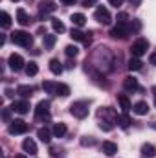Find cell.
I'll return each mask as SVG.
<instances>
[{"label":"cell","mask_w":156,"mask_h":158,"mask_svg":"<svg viewBox=\"0 0 156 158\" xmlns=\"http://www.w3.org/2000/svg\"><path fill=\"white\" fill-rule=\"evenodd\" d=\"M66 123H55L53 127H51V132H53V136L55 138H63L64 134H66Z\"/></svg>","instance_id":"ffe728a7"},{"label":"cell","mask_w":156,"mask_h":158,"mask_svg":"<svg viewBox=\"0 0 156 158\" xmlns=\"http://www.w3.org/2000/svg\"><path fill=\"white\" fill-rule=\"evenodd\" d=\"M66 68H68V70H72V68H76V61H72V59H70V61L66 63Z\"/></svg>","instance_id":"60d3db41"},{"label":"cell","mask_w":156,"mask_h":158,"mask_svg":"<svg viewBox=\"0 0 156 158\" xmlns=\"http://www.w3.org/2000/svg\"><path fill=\"white\" fill-rule=\"evenodd\" d=\"M99 129L105 131V132H110L114 129V123L112 121H107V119H99Z\"/></svg>","instance_id":"836d02e7"},{"label":"cell","mask_w":156,"mask_h":158,"mask_svg":"<svg viewBox=\"0 0 156 158\" xmlns=\"http://www.w3.org/2000/svg\"><path fill=\"white\" fill-rule=\"evenodd\" d=\"M151 92L154 94V98H156V85H154V86H153V88H151Z\"/></svg>","instance_id":"f6af8a7d"},{"label":"cell","mask_w":156,"mask_h":158,"mask_svg":"<svg viewBox=\"0 0 156 158\" xmlns=\"http://www.w3.org/2000/svg\"><path fill=\"white\" fill-rule=\"evenodd\" d=\"M42 88H44L48 94H55V90H57V83H55V81H44V83H42Z\"/></svg>","instance_id":"d6a6232c"},{"label":"cell","mask_w":156,"mask_h":158,"mask_svg":"<svg viewBox=\"0 0 156 158\" xmlns=\"http://www.w3.org/2000/svg\"><path fill=\"white\" fill-rule=\"evenodd\" d=\"M63 4H66V6H74V4H77V0H61Z\"/></svg>","instance_id":"7bdbcfd3"},{"label":"cell","mask_w":156,"mask_h":158,"mask_svg":"<svg viewBox=\"0 0 156 158\" xmlns=\"http://www.w3.org/2000/svg\"><path fill=\"white\" fill-rule=\"evenodd\" d=\"M142 155L145 158H153L156 155L154 145H153V143H143V145H142Z\"/></svg>","instance_id":"d4e9b609"},{"label":"cell","mask_w":156,"mask_h":158,"mask_svg":"<svg viewBox=\"0 0 156 158\" xmlns=\"http://www.w3.org/2000/svg\"><path fill=\"white\" fill-rule=\"evenodd\" d=\"M70 112L72 116H76L77 119H83L88 116V101H76L70 105Z\"/></svg>","instance_id":"277c9868"},{"label":"cell","mask_w":156,"mask_h":158,"mask_svg":"<svg viewBox=\"0 0 156 158\" xmlns=\"http://www.w3.org/2000/svg\"><path fill=\"white\" fill-rule=\"evenodd\" d=\"M30 131V125L24 121V119H13L9 121V127H7V132L17 136V134H26Z\"/></svg>","instance_id":"3957f363"},{"label":"cell","mask_w":156,"mask_h":158,"mask_svg":"<svg viewBox=\"0 0 156 158\" xmlns=\"http://www.w3.org/2000/svg\"><path fill=\"white\" fill-rule=\"evenodd\" d=\"M50 156L57 158L59 156V149H57V147H51V149H50Z\"/></svg>","instance_id":"f35d334b"},{"label":"cell","mask_w":156,"mask_h":158,"mask_svg":"<svg viewBox=\"0 0 156 158\" xmlns=\"http://www.w3.org/2000/svg\"><path fill=\"white\" fill-rule=\"evenodd\" d=\"M57 9V4L53 0H40L39 2V11H40V17H44L46 13H53Z\"/></svg>","instance_id":"8fae6325"},{"label":"cell","mask_w":156,"mask_h":158,"mask_svg":"<svg viewBox=\"0 0 156 158\" xmlns=\"http://www.w3.org/2000/svg\"><path fill=\"white\" fill-rule=\"evenodd\" d=\"M123 86H125V90H127V92H136V90H140L138 79H134L132 76H129V77L123 79Z\"/></svg>","instance_id":"7c38bea8"},{"label":"cell","mask_w":156,"mask_h":158,"mask_svg":"<svg viewBox=\"0 0 156 158\" xmlns=\"http://www.w3.org/2000/svg\"><path fill=\"white\" fill-rule=\"evenodd\" d=\"M132 112L138 114V116H145V114L149 112V103H147V101H138V103H134V105H132Z\"/></svg>","instance_id":"5bb4252c"},{"label":"cell","mask_w":156,"mask_h":158,"mask_svg":"<svg viewBox=\"0 0 156 158\" xmlns=\"http://www.w3.org/2000/svg\"><path fill=\"white\" fill-rule=\"evenodd\" d=\"M11 2H18V0H11Z\"/></svg>","instance_id":"c3c4849f"},{"label":"cell","mask_w":156,"mask_h":158,"mask_svg":"<svg viewBox=\"0 0 156 158\" xmlns=\"http://www.w3.org/2000/svg\"><path fill=\"white\" fill-rule=\"evenodd\" d=\"M97 118H99V119H107V121H112V123H117L116 110H114V109H110V107L101 109V110L97 112Z\"/></svg>","instance_id":"ba28073f"},{"label":"cell","mask_w":156,"mask_h":158,"mask_svg":"<svg viewBox=\"0 0 156 158\" xmlns=\"http://www.w3.org/2000/svg\"><path fill=\"white\" fill-rule=\"evenodd\" d=\"M94 2H97V0H94Z\"/></svg>","instance_id":"f907efd6"},{"label":"cell","mask_w":156,"mask_h":158,"mask_svg":"<svg viewBox=\"0 0 156 158\" xmlns=\"http://www.w3.org/2000/svg\"><path fill=\"white\" fill-rule=\"evenodd\" d=\"M109 4H110V6H114V7L117 9V7L123 4V0H109Z\"/></svg>","instance_id":"74e56055"},{"label":"cell","mask_w":156,"mask_h":158,"mask_svg":"<svg viewBox=\"0 0 156 158\" xmlns=\"http://www.w3.org/2000/svg\"><path fill=\"white\" fill-rule=\"evenodd\" d=\"M51 134H53V132H50L46 127L37 131V138H39L42 143H50V142H51Z\"/></svg>","instance_id":"7402d4cb"},{"label":"cell","mask_w":156,"mask_h":158,"mask_svg":"<svg viewBox=\"0 0 156 158\" xmlns=\"http://www.w3.org/2000/svg\"><path fill=\"white\" fill-rule=\"evenodd\" d=\"M129 35V26L127 24H117L110 30V37L112 39H125Z\"/></svg>","instance_id":"30bf717a"},{"label":"cell","mask_w":156,"mask_h":158,"mask_svg":"<svg viewBox=\"0 0 156 158\" xmlns=\"http://www.w3.org/2000/svg\"><path fill=\"white\" fill-rule=\"evenodd\" d=\"M0 19H2V20H0L2 28L7 30V28L11 26V17H9V13H7V11H2V13H0Z\"/></svg>","instance_id":"f546056e"},{"label":"cell","mask_w":156,"mask_h":158,"mask_svg":"<svg viewBox=\"0 0 156 158\" xmlns=\"http://www.w3.org/2000/svg\"><path fill=\"white\" fill-rule=\"evenodd\" d=\"M127 20H129V15L127 13H117V24H127Z\"/></svg>","instance_id":"8d00e7d4"},{"label":"cell","mask_w":156,"mask_h":158,"mask_svg":"<svg viewBox=\"0 0 156 158\" xmlns=\"http://www.w3.org/2000/svg\"><path fill=\"white\" fill-rule=\"evenodd\" d=\"M153 129H154V131H156V121H154V123H153Z\"/></svg>","instance_id":"7dc6e473"},{"label":"cell","mask_w":156,"mask_h":158,"mask_svg":"<svg viewBox=\"0 0 156 158\" xmlns=\"http://www.w3.org/2000/svg\"><path fill=\"white\" fill-rule=\"evenodd\" d=\"M11 40L17 44V46H22V48H30L33 46V37L28 33V31H22V30H17L11 33Z\"/></svg>","instance_id":"6da1fadb"},{"label":"cell","mask_w":156,"mask_h":158,"mask_svg":"<svg viewBox=\"0 0 156 158\" xmlns=\"http://www.w3.org/2000/svg\"><path fill=\"white\" fill-rule=\"evenodd\" d=\"M127 66H129V70H130V72H138V70H142V68H143V63H142L138 57H130Z\"/></svg>","instance_id":"603a6c76"},{"label":"cell","mask_w":156,"mask_h":158,"mask_svg":"<svg viewBox=\"0 0 156 158\" xmlns=\"http://www.w3.org/2000/svg\"><path fill=\"white\" fill-rule=\"evenodd\" d=\"M33 92H35V88H33V86H30V85H18V86H17V94H18V96H22L24 99L31 98V96H33Z\"/></svg>","instance_id":"9a60e30c"},{"label":"cell","mask_w":156,"mask_h":158,"mask_svg":"<svg viewBox=\"0 0 156 158\" xmlns=\"http://www.w3.org/2000/svg\"><path fill=\"white\" fill-rule=\"evenodd\" d=\"M26 74L31 77V76H37V72H39V66H37V63H33V61H30L28 64H26Z\"/></svg>","instance_id":"4dcf8cb0"},{"label":"cell","mask_w":156,"mask_h":158,"mask_svg":"<svg viewBox=\"0 0 156 158\" xmlns=\"http://www.w3.org/2000/svg\"><path fill=\"white\" fill-rule=\"evenodd\" d=\"M7 64H9V68L13 70V72H20L22 68H26V61H24V57L22 55H18V53H11L9 55V59H7Z\"/></svg>","instance_id":"8992f818"},{"label":"cell","mask_w":156,"mask_h":158,"mask_svg":"<svg viewBox=\"0 0 156 158\" xmlns=\"http://www.w3.org/2000/svg\"><path fill=\"white\" fill-rule=\"evenodd\" d=\"M51 28H53V31L55 33H63L66 28H64V24L59 20V19H51Z\"/></svg>","instance_id":"1f68e13d"},{"label":"cell","mask_w":156,"mask_h":158,"mask_svg":"<svg viewBox=\"0 0 156 158\" xmlns=\"http://www.w3.org/2000/svg\"><path fill=\"white\" fill-rule=\"evenodd\" d=\"M11 109H13V112L28 114V112H30V109H31V105H30V101H28V99H20V101H13Z\"/></svg>","instance_id":"9c48e42d"},{"label":"cell","mask_w":156,"mask_h":158,"mask_svg":"<svg viewBox=\"0 0 156 158\" xmlns=\"http://www.w3.org/2000/svg\"><path fill=\"white\" fill-rule=\"evenodd\" d=\"M64 53H66V57H70V59H76L79 53V48L77 46H74V44H68L66 48H64Z\"/></svg>","instance_id":"f1b7e54d"},{"label":"cell","mask_w":156,"mask_h":158,"mask_svg":"<svg viewBox=\"0 0 156 158\" xmlns=\"http://www.w3.org/2000/svg\"><path fill=\"white\" fill-rule=\"evenodd\" d=\"M63 70H64V66H63V63H61L59 59H51V61H50V72H51V74L59 76V74H63Z\"/></svg>","instance_id":"d6986e66"},{"label":"cell","mask_w":156,"mask_h":158,"mask_svg":"<svg viewBox=\"0 0 156 158\" xmlns=\"http://www.w3.org/2000/svg\"><path fill=\"white\" fill-rule=\"evenodd\" d=\"M149 63H151L153 66H156V52H153V53H151V57H149Z\"/></svg>","instance_id":"ab89813d"},{"label":"cell","mask_w":156,"mask_h":158,"mask_svg":"<svg viewBox=\"0 0 156 158\" xmlns=\"http://www.w3.org/2000/svg\"><path fill=\"white\" fill-rule=\"evenodd\" d=\"M70 37L74 40H81V42H83V40L86 39V33H83L79 28H72V30H70Z\"/></svg>","instance_id":"83f0119b"},{"label":"cell","mask_w":156,"mask_h":158,"mask_svg":"<svg viewBox=\"0 0 156 158\" xmlns=\"http://www.w3.org/2000/svg\"><path fill=\"white\" fill-rule=\"evenodd\" d=\"M15 158H26V155H17Z\"/></svg>","instance_id":"bcb514c9"},{"label":"cell","mask_w":156,"mask_h":158,"mask_svg":"<svg viewBox=\"0 0 156 158\" xmlns=\"http://www.w3.org/2000/svg\"><path fill=\"white\" fill-rule=\"evenodd\" d=\"M94 143H96V140H94L92 136H84V138L81 140V145H84V147H86V145H88V147H92Z\"/></svg>","instance_id":"d590c367"},{"label":"cell","mask_w":156,"mask_h":158,"mask_svg":"<svg viewBox=\"0 0 156 158\" xmlns=\"http://www.w3.org/2000/svg\"><path fill=\"white\" fill-rule=\"evenodd\" d=\"M81 4H83L84 7H90V6L94 4V0H81Z\"/></svg>","instance_id":"b9f144b4"},{"label":"cell","mask_w":156,"mask_h":158,"mask_svg":"<svg viewBox=\"0 0 156 158\" xmlns=\"http://www.w3.org/2000/svg\"><path fill=\"white\" fill-rule=\"evenodd\" d=\"M17 22H18L20 26H30V24H31V17H30L24 9H18V11H17Z\"/></svg>","instance_id":"e0dca14e"},{"label":"cell","mask_w":156,"mask_h":158,"mask_svg":"<svg viewBox=\"0 0 156 158\" xmlns=\"http://www.w3.org/2000/svg\"><path fill=\"white\" fill-rule=\"evenodd\" d=\"M42 42H44V48L46 50H51L55 46V42H57V35H44Z\"/></svg>","instance_id":"4316f807"},{"label":"cell","mask_w":156,"mask_h":158,"mask_svg":"<svg viewBox=\"0 0 156 158\" xmlns=\"http://www.w3.org/2000/svg\"><path fill=\"white\" fill-rule=\"evenodd\" d=\"M154 105H156V98H154Z\"/></svg>","instance_id":"681fc988"},{"label":"cell","mask_w":156,"mask_h":158,"mask_svg":"<svg viewBox=\"0 0 156 158\" xmlns=\"http://www.w3.org/2000/svg\"><path fill=\"white\" fill-rule=\"evenodd\" d=\"M70 20H72L74 28H83V26H84V22H86V17H84L83 13H74V15L70 17Z\"/></svg>","instance_id":"44dd1931"},{"label":"cell","mask_w":156,"mask_h":158,"mask_svg":"<svg viewBox=\"0 0 156 158\" xmlns=\"http://www.w3.org/2000/svg\"><path fill=\"white\" fill-rule=\"evenodd\" d=\"M117 103H119V107L123 109V112H129V110L132 109V103H130V99H129L127 94H117Z\"/></svg>","instance_id":"2e32d148"},{"label":"cell","mask_w":156,"mask_h":158,"mask_svg":"<svg viewBox=\"0 0 156 158\" xmlns=\"http://www.w3.org/2000/svg\"><path fill=\"white\" fill-rule=\"evenodd\" d=\"M129 2H130V4H132V6H134V7H138V6H140V4H142V0H129Z\"/></svg>","instance_id":"ee69618b"},{"label":"cell","mask_w":156,"mask_h":158,"mask_svg":"<svg viewBox=\"0 0 156 158\" xmlns=\"http://www.w3.org/2000/svg\"><path fill=\"white\" fill-rule=\"evenodd\" d=\"M44 116H50V101H46V99L39 101L35 107V118L42 119Z\"/></svg>","instance_id":"52a82bcc"},{"label":"cell","mask_w":156,"mask_h":158,"mask_svg":"<svg viewBox=\"0 0 156 158\" xmlns=\"http://www.w3.org/2000/svg\"><path fill=\"white\" fill-rule=\"evenodd\" d=\"M55 96H61V98H66V96H70V86H68V85H64V83H57Z\"/></svg>","instance_id":"484cf974"},{"label":"cell","mask_w":156,"mask_h":158,"mask_svg":"<svg viewBox=\"0 0 156 158\" xmlns=\"http://www.w3.org/2000/svg\"><path fill=\"white\" fill-rule=\"evenodd\" d=\"M94 19H96V20H97L99 24H103V26H109V24L112 22L110 11H109L107 7H103V6L96 7V11H94Z\"/></svg>","instance_id":"5b68a950"},{"label":"cell","mask_w":156,"mask_h":158,"mask_svg":"<svg viewBox=\"0 0 156 158\" xmlns=\"http://www.w3.org/2000/svg\"><path fill=\"white\" fill-rule=\"evenodd\" d=\"M101 151L107 156H114L117 153V143H114V142H103L101 143Z\"/></svg>","instance_id":"4fadbf2b"},{"label":"cell","mask_w":156,"mask_h":158,"mask_svg":"<svg viewBox=\"0 0 156 158\" xmlns=\"http://www.w3.org/2000/svg\"><path fill=\"white\" fill-rule=\"evenodd\" d=\"M130 123H132V119H130V116H129L127 112H123V114L117 116V125H119L121 129H129Z\"/></svg>","instance_id":"cb8c5ba5"},{"label":"cell","mask_w":156,"mask_h":158,"mask_svg":"<svg viewBox=\"0 0 156 158\" xmlns=\"http://www.w3.org/2000/svg\"><path fill=\"white\" fill-rule=\"evenodd\" d=\"M22 149H24V153H30V155H37V143H35L31 138H26V140L22 142Z\"/></svg>","instance_id":"ac0fdd59"},{"label":"cell","mask_w":156,"mask_h":158,"mask_svg":"<svg viewBox=\"0 0 156 158\" xmlns=\"http://www.w3.org/2000/svg\"><path fill=\"white\" fill-rule=\"evenodd\" d=\"M147 50H149V40L142 37V39H138V40L132 42V46H130V55L140 59L143 53H147Z\"/></svg>","instance_id":"7a4b0ae2"},{"label":"cell","mask_w":156,"mask_h":158,"mask_svg":"<svg viewBox=\"0 0 156 158\" xmlns=\"http://www.w3.org/2000/svg\"><path fill=\"white\" fill-rule=\"evenodd\" d=\"M11 112H13V109H11V107L2 110V119H4L6 123H9V121H11Z\"/></svg>","instance_id":"e575fe53"}]
</instances>
